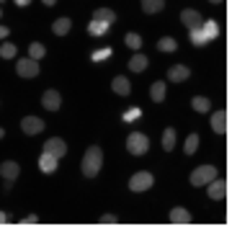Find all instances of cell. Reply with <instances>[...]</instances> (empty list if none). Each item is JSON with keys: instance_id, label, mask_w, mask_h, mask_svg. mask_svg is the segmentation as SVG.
<instances>
[{"instance_id": "22", "label": "cell", "mask_w": 250, "mask_h": 250, "mask_svg": "<svg viewBox=\"0 0 250 250\" xmlns=\"http://www.w3.org/2000/svg\"><path fill=\"white\" fill-rule=\"evenodd\" d=\"M163 5H165V0H142L145 13H157V11H163Z\"/></svg>"}, {"instance_id": "37", "label": "cell", "mask_w": 250, "mask_h": 250, "mask_svg": "<svg viewBox=\"0 0 250 250\" xmlns=\"http://www.w3.org/2000/svg\"><path fill=\"white\" fill-rule=\"evenodd\" d=\"M54 3H57V0H44V5H54Z\"/></svg>"}, {"instance_id": "17", "label": "cell", "mask_w": 250, "mask_h": 250, "mask_svg": "<svg viewBox=\"0 0 250 250\" xmlns=\"http://www.w3.org/2000/svg\"><path fill=\"white\" fill-rule=\"evenodd\" d=\"M150 98L155 101V104H163V98H165V83H163V80H155V83H152Z\"/></svg>"}, {"instance_id": "29", "label": "cell", "mask_w": 250, "mask_h": 250, "mask_svg": "<svg viewBox=\"0 0 250 250\" xmlns=\"http://www.w3.org/2000/svg\"><path fill=\"white\" fill-rule=\"evenodd\" d=\"M0 57H3V60H13L16 57V47H13L11 42L0 44Z\"/></svg>"}, {"instance_id": "38", "label": "cell", "mask_w": 250, "mask_h": 250, "mask_svg": "<svg viewBox=\"0 0 250 250\" xmlns=\"http://www.w3.org/2000/svg\"><path fill=\"white\" fill-rule=\"evenodd\" d=\"M3 137H5V129H0V140H3Z\"/></svg>"}, {"instance_id": "4", "label": "cell", "mask_w": 250, "mask_h": 250, "mask_svg": "<svg viewBox=\"0 0 250 250\" xmlns=\"http://www.w3.org/2000/svg\"><path fill=\"white\" fill-rule=\"evenodd\" d=\"M152 183H155V178L150 173H134L132 181H129V188H132L134 193H142L147 188H152Z\"/></svg>"}, {"instance_id": "24", "label": "cell", "mask_w": 250, "mask_h": 250, "mask_svg": "<svg viewBox=\"0 0 250 250\" xmlns=\"http://www.w3.org/2000/svg\"><path fill=\"white\" fill-rule=\"evenodd\" d=\"M157 49H160V52H175V49H178V44H175V39H170V36H163V39L157 42Z\"/></svg>"}, {"instance_id": "26", "label": "cell", "mask_w": 250, "mask_h": 250, "mask_svg": "<svg viewBox=\"0 0 250 250\" xmlns=\"http://www.w3.org/2000/svg\"><path fill=\"white\" fill-rule=\"evenodd\" d=\"M106 29H108V23H104V21H90V26H88V31L93 34V36H101V34H106Z\"/></svg>"}, {"instance_id": "15", "label": "cell", "mask_w": 250, "mask_h": 250, "mask_svg": "<svg viewBox=\"0 0 250 250\" xmlns=\"http://www.w3.org/2000/svg\"><path fill=\"white\" fill-rule=\"evenodd\" d=\"M111 88H114L119 96H129V90H132V85H129V80L124 75H119V78L111 80Z\"/></svg>"}, {"instance_id": "35", "label": "cell", "mask_w": 250, "mask_h": 250, "mask_svg": "<svg viewBox=\"0 0 250 250\" xmlns=\"http://www.w3.org/2000/svg\"><path fill=\"white\" fill-rule=\"evenodd\" d=\"M31 0H16V5H29Z\"/></svg>"}, {"instance_id": "5", "label": "cell", "mask_w": 250, "mask_h": 250, "mask_svg": "<svg viewBox=\"0 0 250 250\" xmlns=\"http://www.w3.org/2000/svg\"><path fill=\"white\" fill-rule=\"evenodd\" d=\"M16 70H18V75L21 78H36L39 75V60H18L16 64Z\"/></svg>"}, {"instance_id": "3", "label": "cell", "mask_w": 250, "mask_h": 250, "mask_svg": "<svg viewBox=\"0 0 250 250\" xmlns=\"http://www.w3.org/2000/svg\"><path fill=\"white\" fill-rule=\"evenodd\" d=\"M217 178V168L214 165H201L191 173V186H207L209 181Z\"/></svg>"}, {"instance_id": "39", "label": "cell", "mask_w": 250, "mask_h": 250, "mask_svg": "<svg viewBox=\"0 0 250 250\" xmlns=\"http://www.w3.org/2000/svg\"><path fill=\"white\" fill-rule=\"evenodd\" d=\"M209 3H222V0H209Z\"/></svg>"}, {"instance_id": "27", "label": "cell", "mask_w": 250, "mask_h": 250, "mask_svg": "<svg viewBox=\"0 0 250 250\" xmlns=\"http://www.w3.org/2000/svg\"><path fill=\"white\" fill-rule=\"evenodd\" d=\"M201 29L207 31V36H209V42H211V39H217V36H219V26H217L214 21H207V23H201Z\"/></svg>"}, {"instance_id": "28", "label": "cell", "mask_w": 250, "mask_h": 250, "mask_svg": "<svg viewBox=\"0 0 250 250\" xmlns=\"http://www.w3.org/2000/svg\"><path fill=\"white\" fill-rule=\"evenodd\" d=\"M44 54H47V49H44L39 42H34L31 47H29V57H31V60H42Z\"/></svg>"}, {"instance_id": "16", "label": "cell", "mask_w": 250, "mask_h": 250, "mask_svg": "<svg viewBox=\"0 0 250 250\" xmlns=\"http://www.w3.org/2000/svg\"><path fill=\"white\" fill-rule=\"evenodd\" d=\"M170 222H173V225H191V214H188V211L186 209H173L170 211Z\"/></svg>"}, {"instance_id": "31", "label": "cell", "mask_w": 250, "mask_h": 250, "mask_svg": "<svg viewBox=\"0 0 250 250\" xmlns=\"http://www.w3.org/2000/svg\"><path fill=\"white\" fill-rule=\"evenodd\" d=\"M126 47H132V49H140L142 47V36L140 34H126Z\"/></svg>"}, {"instance_id": "13", "label": "cell", "mask_w": 250, "mask_h": 250, "mask_svg": "<svg viewBox=\"0 0 250 250\" xmlns=\"http://www.w3.org/2000/svg\"><path fill=\"white\" fill-rule=\"evenodd\" d=\"M57 157L54 155H49V152H42V157H39V170L42 173H54L57 170Z\"/></svg>"}, {"instance_id": "12", "label": "cell", "mask_w": 250, "mask_h": 250, "mask_svg": "<svg viewBox=\"0 0 250 250\" xmlns=\"http://www.w3.org/2000/svg\"><path fill=\"white\" fill-rule=\"evenodd\" d=\"M18 163H13V160H5L3 165H0V175H3V178L8 181V183H13L16 178H18Z\"/></svg>"}, {"instance_id": "32", "label": "cell", "mask_w": 250, "mask_h": 250, "mask_svg": "<svg viewBox=\"0 0 250 250\" xmlns=\"http://www.w3.org/2000/svg\"><path fill=\"white\" fill-rule=\"evenodd\" d=\"M101 225H116V217L114 214H104L101 217Z\"/></svg>"}, {"instance_id": "8", "label": "cell", "mask_w": 250, "mask_h": 250, "mask_svg": "<svg viewBox=\"0 0 250 250\" xmlns=\"http://www.w3.org/2000/svg\"><path fill=\"white\" fill-rule=\"evenodd\" d=\"M42 106L47 111H60L62 106V96L57 93V90H47V93L42 96Z\"/></svg>"}, {"instance_id": "23", "label": "cell", "mask_w": 250, "mask_h": 250, "mask_svg": "<svg viewBox=\"0 0 250 250\" xmlns=\"http://www.w3.org/2000/svg\"><path fill=\"white\" fill-rule=\"evenodd\" d=\"M191 42L196 44V47H204V44L209 42V36H207L204 29H191Z\"/></svg>"}, {"instance_id": "33", "label": "cell", "mask_w": 250, "mask_h": 250, "mask_svg": "<svg viewBox=\"0 0 250 250\" xmlns=\"http://www.w3.org/2000/svg\"><path fill=\"white\" fill-rule=\"evenodd\" d=\"M108 54H111V49H106V52H96V54H93V60H96V62H101L104 57H108Z\"/></svg>"}, {"instance_id": "18", "label": "cell", "mask_w": 250, "mask_h": 250, "mask_svg": "<svg viewBox=\"0 0 250 250\" xmlns=\"http://www.w3.org/2000/svg\"><path fill=\"white\" fill-rule=\"evenodd\" d=\"M70 29H72V21H70V18H57V21L52 23V31L57 34V36H64Z\"/></svg>"}, {"instance_id": "2", "label": "cell", "mask_w": 250, "mask_h": 250, "mask_svg": "<svg viewBox=\"0 0 250 250\" xmlns=\"http://www.w3.org/2000/svg\"><path fill=\"white\" fill-rule=\"evenodd\" d=\"M147 147H150V140H147L142 132H132V134L126 137V150H129V155H145Z\"/></svg>"}, {"instance_id": "1", "label": "cell", "mask_w": 250, "mask_h": 250, "mask_svg": "<svg viewBox=\"0 0 250 250\" xmlns=\"http://www.w3.org/2000/svg\"><path fill=\"white\" fill-rule=\"evenodd\" d=\"M101 165H104V152H101V147H88L85 150V157H83V175L85 178H96Z\"/></svg>"}, {"instance_id": "11", "label": "cell", "mask_w": 250, "mask_h": 250, "mask_svg": "<svg viewBox=\"0 0 250 250\" xmlns=\"http://www.w3.org/2000/svg\"><path fill=\"white\" fill-rule=\"evenodd\" d=\"M191 78V70L186 67V64H173V67L168 70V80H175V83H183Z\"/></svg>"}, {"instance_id": "25", "label": "cell", "mask_w": 250, "mask_h": 250, "mask_svg": "<svg viewBox=\"0 0 250 250\" xmlns=\"http://www.w3.org/2000/svg\"><path fill=\"white\" fill-rule=\"evenodd\" d=\"M191 106H193V111H209L211 108V101L204 98V96H196V98L191 101Z\"/></svg>"}, {"instance_id": "30", "label": "cell", "mask_w": 250, "mask_h": 250, "mask_svg": "<svg viewBox=\"0 0 250 250\" xmlns=\"http://www.w3.org/2000/svg\"><path fill=\"white\" fill-rule=\"evenodd\" d=\"M199 150V134H188V140H186V155H193Z\"/></svg>"}, {"instance_id": "19", "label": "cell", "mask_w": 250, "mask_h": 250, "mask_svg": "<svg viewBox=\"0 0 250 250\" xmlns=\"http://www.w3.org/2000/svg\"><path fill=\"white\" fill-rule=\"evenodd\" d=\"M93 18H96V21H104V23H114V18H116V13L114 11H111V8H98V11L93 13Z\"/></svg>"}, {"instance_id": "20", "label": "cell", "mask_w": 250, "mask_h": 250, "mask_svg": "<svg viewBox=\"0 0 250 250\" xmlns=\"http://www.w3.org/2000/svg\"><path fill=\"white\" fill-rule=\"evenodd\" d=\"M145 67H147V57H145V54H134V57L129 60V70H132V72H142Z\"/></svg>"}, {"instance_id": "14", "label": "cell", "mask_w": 250, "mask_h": 250, "mask_svg": "<svg viewBox=\"0 0 250 250\" xmlns=\"http://www.w3.org/2000/svg\"><path fill=\"white\" fill-rule=\"evenodd\" d=\"M211 129H214L217 134H225V129H227V114L225 111H214V116H211Z\"/></svg>"}, {"instance_id": "36", "label": "cell", "mask_w": 250, "mask_h": 250, "mask_svg": "<svg viewBox=\"0 0 250 250\" xmlns=\"http://www.w3.org/2000/svg\"><path fill=\"white\" fill-rule=\"evenodd\" d=\"M5 219H8V214H3V211H0V225H3Z\"/></svg>"}, {"instance_id": "34", "label": "cell", "mask_w": 250, "mask_h": 250, "mask_svg": "<svg viewBox=\"0 0 250 250\" xmlns=\"http://www.w3.org/2000/svg\"><path fill=\"white\" fill-rule=\"evenodd\" d=\"M8 34H11V31H8V26H0V39H5Z\"/></svg>"}, {"instance_id": "10", "label": "cell", "mask_w": 250, "mask_h": 250, "mask_svg": "<svg viewBox=\"0 0 250 250\" xmlns=\"http://www.w3.org/2000/svg\"><path fill=\"white\" fill-rule=\"evenodd\" d=\"M21 129H23V134H39L44 129V122H42V119H36V116H26L21 122Z\"/></svg>"}, {"instance_id": "9", "label": "cell", "mask_w": 250, "mask_h": 250, "mask_svg": "<svg viewBox=\"0 0 250 250\" xmlns=\"http://www.w3.org/2000/svg\"><path fill=\"white\" fill-rule=\"evenodd\" d=\"M207 186H209V191H207L209 199H214V201L225 199V193H227V183H225V181H217V178H214V181H209Z\"/></svg>"}, {"instance_id": "6", "label": "cell", "mask_w": 250, "mask_h": 250, "mask_svg": "<svg viewBox=\"0 0 250 250\" xmlns=\"http://www.w3.org/2000/svg\"><path fill=\"white\" fill-rule=\"evenodd\" d=\"M181 21H183V26H186V29L191 31V29H201L204 18H201L199 11H193V8H186V11L181 13Z\"/></svg>"}, {"instance_id": "21", "label": "cell", "mask_w": 250, "mask_h": 250, "mask_svg": "<svg viewBox=\"0 0 250 250\" xmlns=\"http://www.w3.org/2000/svg\"><path fill=\"white\" fill-rule=\"evenodd\" d=\"M173 147H175V129H165L163 132V150L170 152Z\"/></svg>"}, {"instance_id": "7", "label": "cell", "mask_w": 250, "mask_h": 250, "mask_svg": "<svg viewBox=\"0 0 250 250\" xmlns=\"http://www.w3.org/2000/svg\"><path fill=\"white\" fill-rule=\"evenodd\" d=\"M44 152H49L60 160V157L67 155V145H64V140H60V137H52L49 142H44Z\"/></svg>"}]
</instances>
